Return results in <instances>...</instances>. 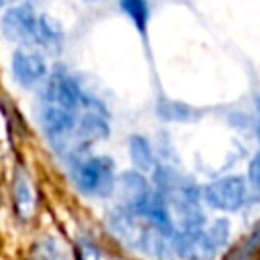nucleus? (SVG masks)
I'll return each mask as SVG.
<instances>
[{"label": "nucleus", "mask_w": 260, "mask_h": 260, "mask_svg": "<svg viewBox=\"0 0 260 260\" xmlns=\"http://www.w3.org/2000/svg\"><path fill=\"white\" fill-rule=\"evenodd\" d=\"M108 232L130 252L144 258H175V217L165 199L154 195L138 205L116 203L106 215Z\"/></svg>", "instance_id": "f257e3e1"}, {"label": "nucleus", "mask_w": 260, "mask_h": 260, "mask_svg": "<svg viewBox=\"0 0 260 260\" xmlns=\"http://www.w3.org/2000/svg\"><path fill=\"white\" fill-rule=\"evenodd\" d=\"M65 162L69 169V179L81 195L91 199H106L116 191L118 175L116 165L110 156L91 154L87 150L71 156Z\"/></svg>", "instance_id": "f03ea898"}, {"label": "nucleus", "mask_w": 260, "mask_h": 260, "mask_svg": "<svg viewBox=\"0 0 260 260\" xmlns=\"http://www.w3.org/2000/svg\"><path fill=\"white\" fill-rule=\"evenodd\" d=\"M87 93L89 91L81 85L77 75H73L67 67H55L51 69L47 81L39 89V102H47V104H55V106H61L73 112H81Z\"/></svg>", "instance_id": "7ed1b4c3"}, {"label": "nucleus", "mask_w": 260, "mask_h": 260, "mask_svg": "<svg viewBox=\"0 0 260 260\" xmlns=\"http://www.w3.org/2000/svg\"><path fill=\"white\" fill-rule=\"evenodd\" d=\"M39 18L41 12L35 8V4L16 2L4 8L0 16V32L10 43H16L18 47H32L37 49L39 41Z\"/></svg>", "instance_id": "20e7f679"}, {"label": "nucleus", "mask_w": 260, "mask_h": 260, "mask_svg": "<svg viewBox=\"0 0 260 260\" xmlns=\"http://www.w3.org/2000/svg\"><path fill=\"white\" fill-rule=\"evenodd\" d=\"M203 203L215 211L234 213L240 211L250 197V187L242 175H223L201 187Z\"/></svg>", "instance_id": "39448f33"}, {"label": "nucleus", "mask_w": 260, "mask_h": 260, "mask_svg": "<svg viewBox=\"0 0 260 260\" xmlns=\"http://www.w3.org/2000/svg\"><path fill=\"white\" fill-rule=\"evenodd\" d=\"M51 69L47 57L41 49L18 47L10 55V75L12 81L22 89H41L47 81Z\"/></svg>", "instance_id": "423d86ee"}, {"label": "nucleus", "mask_w": 260, "mask_h": 260, "mask_svg": "<svg viewBox=\"0 0 260 260\" xmlns=\"http://www.w3.org/2000/svg\"><path fill=\"white\" fill-rule=\"evenodd\" d=\"M205 225L203 228H177L175 258H179V260H215L219 248L213 244Z\"/></svg>", "instance_id": "0eeeda50"}, {"label": "nucleus", "mask_w": 260, "mask_h": 260, "mask_svg": "<svg viewBox=\"0 0 260 260\" xmlns=\"http://www.w3.org/2000/svg\"><path fill=\"white\" fill-rule=\"evenodd\" d=\"M12 205H14L16 217L20 221H28L35 213V207H37L35 189L30 185L28 175L22 169H16L14 177H12Z\"/></svg>", "instance_id": "6e6552de"}, {"label": "nucleus", "mask_w": 260, "mask_h": 260, "mask_svg": "<svg viewBox=\"0 0 260 260\" xmlns=\"http://www.w3.org/2000/svg\"><path fill=\"white\" fill-rule=\"evenodd\" d=\"M128 154H130L134 169L144 173V175H150L158 165L154 146L144 134H130L128 136Z\"/></svg>", "instance_id": "1a4fd4ad"}, {"label": "nucleus", "mask_w": 260, "mask_h": 260, "mask_svg": "<svg viewBox=\"0 0 260 260\" xmlns=\"http://www.w3.org/2000/svg\"><path fill=\"white\" fill-rule=\"evenodd\" d=\"M63 43H65V30H63L61 22L57 18H53L51 14L41 12L37 49L47 51V53H59L63 49Z\"/></svg>", "instance_id": "9d476101"}, {"label": "nucleus", "mask_w": 260, "mask_h": 260, "mask_svg": "<svg viewBox=\"0 0 260 260\" xmlns=\"http://www.w3.org/2000/svg\"><path fill=\"white\" fill-rule=\"evenodd\" d=\"M154 112L165 122H181V124H187V122H195L199 118V110H195L187 102L169 100V98H160L156 102V106H154Z\"/></svg>", "instance_id": "9b49d317"}, {"label": "nucleus", "mask_w": 260, "mask_h": 260, "mask_svg": "<svg viewBox=\"0 0 260 260\" xmlns=\"http://www.w3.org/2000/svg\"><path fill=\"white\" fill-rule=\"evenodd\" d=\"M28 260H69V254L55 236L45 234L32 242L28 250Z\"/></svg>", "instance_id": "f8f14e48"}, {"label": "nucleus", "mask_w": 260, "mask_h": 260, "mask_svg": "<svg viewBox=\"0 0 260 260\" xmlns=\"http://www.w3.org/2000/svg\"><path fill=\"white\" fill-rule=\"evenodd\" d=\"M258 256H260V221L252 228V232L244 240H240L223 254V260H256Z\"/></svg>", "instance_id": "ddd939ff"}, {"label": "nucleus", "mask_w": 260, "mask_h": 260, "mask_svg": "<svg viewBox=\"0 0 260 260\" xmlns=\"http://www.w3.org/2000/svg\"><path fill=\"white\" fill-rule=\"evenodd\" d=\"M118 8L134 24V28L144 37L148 30V20H150L148 0H118Z\"/></svg>", "instance_id": "4468645a"}, {"label": "nucleus", "mask_w": 260, "mask_h": 260, "mask_svg": "<svg viewBox=\"0 0 260 260\" xmlns=\"http://www.w3.org/2000/svg\"><path fill=\"white\" fill-rule=\"evenodd\" d=\"M75 258L77 260H102V250L89 236H77L75 242Z\"/></svg>", "instance_id": "2eb2a0df"}, {"label": "nucleus", "mask_w": 260, "mask_h": 260, "mask_svg": "<svg viewBox=\"0 0 260 260\" xmlns=\"http://www.w3.org/2000/svg\"><path fill=\"white\" fill-rule=\"evenodd\" d=\"M205 228H207V234L211 236V240H213V244H215L217 248H223V246L228 244L232 225H230V221H228L225 217H217V219H213L211 223H207Z\"/></svg>", "instance_id": "dca6fc26"}, {"label": "nucleus", "mask_w": 260, "mask_h": 260, "mask_svg": "<svg viewBox=\"0 0 260 260\" xmlns=\"http://www.w3.org/2000/svg\"><path fill=\"white\" fill-rule=\"evenodd\" d=\"M246 181L254 195H260V148L250 156L246 169Z\"/></svg>", "instance_id": "f3484780"}, {"label": "nucleus", "mask_w": 260, "mask_h": 260, "mask_svg": "<svg viewBox=\"0 0 260 260\" xmlns=\"http://www.w3.org/2000/svg\"><path fill=\"white\" fill-rule=\"evenodd\" d=\"M254 106H256V112H258V118H260V93L256 95V100H254Z\"/></svg>", "instance_id": "a211bd4d"}, {"label": "nucleus", "mask_w": 260, "mask_h": 260, "mask_svg": "<svg viewBox=\"0 0 260 260\" xmlns=\"http://www.w3.org/2000/svg\"><path fill=\"white\" fill-rule=\"evenodd\" d=\"M12 4H16V2H26V4H35V2H43V0H10Z\"/></svg>", "instance_id": "6ab92c4d"}, {"label": "nucleus", "mask_w": 260, "mask_h": 260, "mask_svg": "<svg viewBox=\"0 0 260 260\" xmlns=\"http://www.w3.org/2000/svg\"><path fill=\"white\" fill-rule=\"evenodd\" d=\"M8 2H10V0H0V8H6V6H8Z\"/></svg>", "instance_id": "aec40b11"}, {"label": "nucleus", "mask_w": 260, "mask_h": 260, "mask_svg": "<svg viewBox=\"0 0 260 260\" xmlns=\"http://www.w3.org/2000/svg\"><path fill=\"white\" fill-rule=\"evenodd\" d=\"M256 134H258V138H260V118H258V124H256Z\"/></svg>", "instance_id": "412c9836"}, {"label": "nucleus", "mask_w": 260, "mask_h": 260, "mask_svg": "<svg viewBox=\"0 0 260 260\" xmlns=\"http://www.w3.org/2000/svg\"><path fill=\"white\" fill-rule=\"evenodd\" d=\"M85 2H102V0H85Z\"/></svg>", "instance_id": "4be33fe9"}]
</instances>
